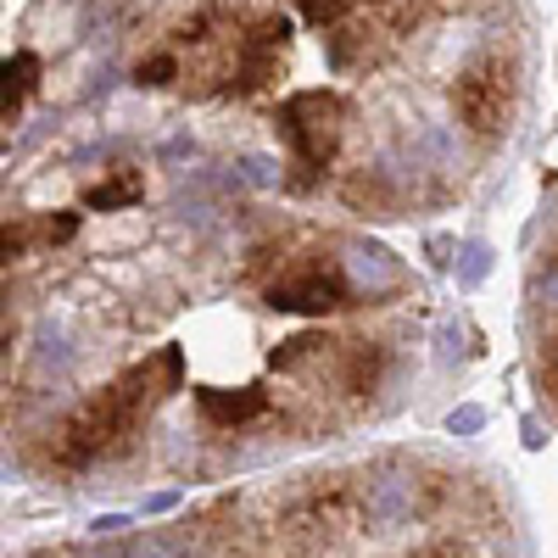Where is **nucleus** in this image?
Returning <instances> with one entry per match:
<instances>
[{
    "label": "nucleus",
    "mask_w": 558,
    "mask_h": 558,
    "mask_svg": "<svg viewBox=\"0 0 558 558\" xmlns=\"http://www.w3.org/2000/svg\"><path fill=\"white\" fill-rule=\"evenodd\" d=\"M291 51V23L279 12L207 0L173 23L146 57L134 62L140 89H179L191 101H252L279 78Z\"/></svg>",
    "instance_id": "1"
},
{
    "label": "nucleus",
    "mask_w": 558,
    "mask_h": 558,
    "mask_svg": "<svg viewBox=\"0 0 558 558\" xmlns=\"http://www.w3.org/2000/svg\"><path fill=\"white\" fill-rule=\"evenodd\" d=\"M184 391V347H157L140 363H129L123 375H112L101 391H89L73 402L51 430L34 441V470L45 475H84L96 463H112L134 452V441L146 436V425Z\"/></svg>",
    "instance_id": "2"
},
{
    "label": "nucleus",
    "mask_w": 558,
    "mask_h": 558,
    "mask_svg": "<svg viewBox=\"0 0 558 558\" xmlns=\"http://www.w3.org/2000/svg\"><path fill=\"white\" fill-rule=\"evenodd\" d=\"M252 279L274 313H347V307H368L352 263H347V241H268L252 252Z\"/></svg>",
    "instance_id": "3"
},
{
    "label": "nucleus",
    "mask_w": 558,
    "mask_h": 558,
    "mask_svg": "<svg viewBox=\"0 0 558 558\" xmlns=\"http://www.w3.org/2000/svg\"><path fill=\"white\" fill-rule=\"evenodd\" d=\"M268 368H274V375H286V380H296V386H307L313 397L363 402V397L380 391L386 368H391V352H386V341H368V336L307 330V336L279 341Z\"/></svg>",
    "instance_id": "4"
},
{
    "label": "nucleus",
    "mask_w": 558,
    "mask_h": 558,
    "mask_svg": "<svg viewBox=\"0 0 558 558\" xmlns=\"http://www.w3.org/2000/svg\"><path fill=\"white\" fill-rule=\"evenodd\" d=\"M347 118H352V107L341 89H296V96L279 101L274 134L286 146V191L291 196H313L324 184V173L336 168Z\"/></svg>",
    "instance_id": "5"
},
{
    "label": "nucleus",
    "mask_w": 558,
    "mask_h": 558,
    "mask_svg": "<svg viewBox=\"0 0 558 558\" xmlns=\"http://www.w3.org/2000/svg\"><path fill=\"white\" fill-rule=\"evenodd\" d=\"M514 107H520V62H514V51H481L475 62H463L452 73V118L470 140H481V146H492V140L508 134Z\"/></svg>",
    "instance_id": "6"
},
{
    "label": "nucleus",
    "mask_w": 558,
    "mask_h": 558,
    "mask_svg": "<svg viewBox=\"0 0 558 558\" xmlns=\"http://www.w3.org/2000/svg\"><path fill=\"white\" fill-rule=\"evenodd\" d=\"M357 492L341 486V481H318L313 492L291 497L286 508V531L291 536H307V542H324V536H347L357 525Z\"/></svg>",
    "instance_id": "7"
},
{
    "label": "nucleus",
    "mask_w": 558,
    "mask_h": 558,
    "mask_svg": "<svg viewBox=\"0 0 558 558\" xmlns=\"http://www.w3.org/2000/svg\"><path fill=\"white\" fill-rule=\"evenodd\" d=\"M274 402L263 386H241V391H223V386H202L196 391V413H202V425L207 430H223V436H235L246 430L252 418H263Z\"/></svg>",
    "instance_id": "8"
},
{
    "label": "nucleus",
    "mask_w": 558,
    "mask_h": 558,
    "mask_svg": "<svg viewBox=\"0 0 558 558\" xmlns=\"http://www.w3.org/2000/svg\"><path fill=\"white\" fill-rule=\"evenodd\" d=\"M78 235V213H17L7 218V257H34Z\"/></svg>",
    "instance_id": "9"
},
{
    "label": "nucleus",
    "mask_w": 558,
    "mask_h": 558,
    "mask_svg": "<svg viewBox=\"0 0 558 558\" xmlns=\"http://www.w3.org/2000/svg\"><path fill=\"white\" fill-rule=\"evenodd\" d=\"M89 213H123L134 202H146V173H140L134 162H112L101 168L96 184H84V196H78Z\"/></svg>",
    "instance_id": "10"
},
{
    "label": "nucleus",
    "mask_w": 558,
    "mask_h": 558,
    "mask_svg": "<svg viewBox=\"0 0 558 558\" xmlns=\"http://www.w3.org/2000/svg\"><path fill=\"white\" fill-rule=\"evenodd\" d=\"M34 84H39V57H34V51H17V57L7 62V107H0V112H7V123L23 118Z\"/></svg>",
    "instance_id": "11"
},
{
    "label": "nucleus",
    "mask_w": 558,
    "mask_h": 558,
    "mask_svg": "<svg viewBox=\"0 0 558 558\" xmlns=\"http://www.w3.org/2000/svg\"><path fill=\"white\" fill-rule=\"evenodd\" d=\"M363 7H375V0H296V12H302L313 28H324V34H330L336 23H347L352 12H363Z\"/></svg>",
    "instance_id": "12"
},
{
    "label": "nucleus",
    "mask_w": 558,
    "mask_h": 558,
    "mask_svg": "<svg viewBox=\"0 0 558 558\" xmlns=\"http://www.w3.org/2000/svg\"><path fill=\"white\" fill-rule=\"evenodd\" d=\"M486 274H492V246H486V241H463V252H458V279H463V286H481Z\"/></svg>",
    "instance_id": "13"
},
{
    "label": "nucleus",
    "mask_w": 558,
    "mask_h": 558,
    "mask_svg": "<svg viewBox=\"0 0 558 558\" xmlns=\"http://www.w3.org/2000/svg\"><path fill=\"white\" fill-rule=\"evenodd\" d=\"M536 375H542V397H547L553 413H558V324H553L547 341H542V368H536Z\"/></svg>",
    "instance_id": "14"
},
{
    "label": "nucleus",
    "mask_w": 558,
    "mask_h": 558,
    "mask_svg": "<svg viewBox=\"0 0 558 558\" xmlns=\"http://www.w3.org/2000/svg\"><path fill=\"white\" fill-rule=\"evenodd\" d=\"M481 425H486V413H481V408H458V413L447 418V430H452V436H475Z\"/></svg>",
    "instance_id": "15"
},
{
    "label": "nucleus",
    "mask_w": 558,
    "mask_h": 558,
    "mask_svg": "<svg viewBox=\"0 0 558 558\" xmlns=\"http://www.w3.org/2000/svg\"><path fill=\"white\" fill-rule=\"evenodd\" d=\"M402 558H463V553L447 547V542H430V547H413V553H402Z\"/></svg>",
    "instance_id": "16"
},
{
    "label": "nucleus",
    "mask_w": 558,
    "mask_h": 558,
    "mask_svg": "<svg viewBox=\"0 0 558 558\" xmlns=\"http://www.w3.org/2000/svg\"><path fill=\"white\" fill-rule=\"evenodd\" d=\"M241 168H246V179H252V184H274V168H268L263 157H246Z\"/></svg>",
    "instance_id": "17"
},
{
    "label": "nucleus",
    "mask_w": 558,
    "mask_h": 558,
    "mask_svg": "<svg viewBox=\"0 0 558 558\" xmlns=\"http://www.w3.org/2000/svg\"><path fill=\"white\" fill-rule=\"evenodd\" d=\"M542 263H547V274H558V213H553V235L542 246Z\"/></svg>",
    "instance_id": "18"
},
{
    "label": "nucleus",
    "mask_w": 558,
    "mask_h": 558,
    "mask_svg": "<svg viewBox=\"0 0 558 558\" xmlns=\"http://www.w3.org/2000/svg\"><path fill=\"white\" fill-rule=\"evenodd\" d=\"M162 508H173V492H157V497L146 502V514H162Z\"/></svg>",
    "instance_id": "19"
}]
</instances>
